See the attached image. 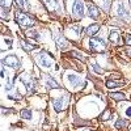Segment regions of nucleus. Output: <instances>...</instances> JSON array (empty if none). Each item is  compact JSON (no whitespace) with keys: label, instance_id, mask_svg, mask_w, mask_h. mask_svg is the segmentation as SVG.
Segmentation results:
<instances>
[{"label":"nucleus","instance_id":"obj_1","mask_svg":"<svg viewBox=\"0 0 131 131\" xmlns=\"http://www.w3.org/2000/svg\"><path fill=\"white\" fill-rule=\"evenodd\" d=\"M36 62L43 68H50L54 64V58L50 57V54H47L46 51H39L36 55Z\"/></svg>","mask_w":131,"mask_h":131},{"label":"nucleus","instance_id":"obj_2","mask_svg":"<svg viewBox=\"0 0 131 131\" xmlns=\"http://www.w3.org/2000/svg\"><path fill=\"white\" fill-rule=\"evenodd\" d=\"M16 21H17V24L21 26V28H24V29H26V28H30V26H33L34 25V20L33 18H30L28 15H25V13H16Z\"/></svg>","mask_w":131,"mask_h":131},{"label":"nucleus","instance_id":"obj_3","mask_svg":"<svg viewBox=\"0 0 131 131\" xmlns=\"http://www.w3.org/2000/svg\"><path fill=\"white\" fill-rule=\"evenodd\" d=\"M89 47L94 52H102L105 51V42L101 38H92L89 41Z\"/></svg>","mask_w":131,"mask_h":131},{"label":"nucleus","instance_id":"obj_4","mask_svg":"<svg viewBox=\"0 0 131 131\" xmlns=\"http://www.w3.org/2000/svg\"><path fill=\"white\" fill-rule=\"evenodd\" d=\"M54 107H55V110L57 112H60V110H63V109L67 106V104H68V97L67 96H60V97H58V98H54Z\"/></svg>","mask_w":131,"mask_h":131},{"label":"nucleus","instance_id":"obj_5","mask_svg":"<svg viewBox=\"0 0 131 131\" xmlns=\"http://www.w3.org/2000/svg\"><path fill=\"white\" fill-rule=\"evenodd\" d=\"M21 81L25 84L26 89H28V93H33V91H34V86H36V84H34V79H33L30 75L24 73L23 76H21Z\"/></svg>","mask_w":131,"mask_h":131},{"label":"nucleus","instance_id":"obj_6","mask_svg":"<svg viewBox=\"0 0 131 131\" xmlns=\"http://www.w3.org/2000/svg\"><path fill=\"white\" fill-rule=\"evenodd\" d=\"M45 5L50 12H60L62 5H60V0H45Z\"/></svg>","mask_w":131,"mask_h":131},{"label":"nucleus","instance_id":"obj_7","mask_svg":"<svg viewBox=\"0 0 131 131\" xmlns=\"http://www.w3.org/2000/svg\"><path fill=\"white\" fill-rule=\"evenodd\" d=\"M3 64L8 66V67H12V68H18L20 67V60L16 55H8L7 58L3 59Z\"/></svg>","mask_w":131,"mask_h":131},{"label":"nucleus","instance_id":"obj_8","mask_svg":"<svg viewBox=\"0 0 131 131\" xmlns=\"http://www.w3.org/2000/svg\"><path fill=\"white\" fill-rule=\"evenodd\" d=\"M72 10H73V15H75L76 17L80 18V17L84 16V5H83V2H81V0H75Z\"/></svg>","mask_w":131,"mask_h":131},{"label":"nucleus","instance_id":"obj_9","mask_svg":"<svg viewBox=\"0 0 131 131\" xmlns=\"http://www.w3.org/2000/svg\"><path fill=\"white\" fill-rule=\"evenodd\" d=\"M115 13H117L118 17H121V18H127V17H128V12L125 9V7H123L122 3H118V4H117V7H115Z\"/></svg>","mask_w":131,"mask_h":131},{"label":"nucleus","instance_id":"obj_10","mask_svg":"<svg viewBox=\"0 0 131 131\" xmlns=\"http://www.w3.org/2000/svg\"><path fill=\"white\" fill-rule=\"evenodd\" d=\"M67 80H68V83H70L72 86H79V85L81 84V79H80V76L73 75V73H71V75H68V76H67Z\"/></svg>","mask_w":131,"mask_h":131},{"label":"nucleus","instance_id":"obj_11","mask_svg":"<svg viewBox=\"0 0 131 131\" xmlns=\"http://www.w3.org/2000/svg\"><path fill=\"white\" fill-rule=\"evenodd\" d=\"M15 4H16V7H17L18 9L24 10V12H28L29 8H30L28 0H15Z\"/></svg>","mask_w":131,"mask_h":131},{"label":"nucleus","instance_id":"obj_12","mask_svg":"<svg viewBox=\"0 0 131 131\" xmlns=\"http://www.w3.org/2000/svg\"><path fill=\"white\" fill-rule=\"evenodd\" d=\"M45 85L47 86V88H52V89H55V88H59V84L54 80L52 78H50V76L45 75Z\"/></svg>","mask_w":131,"mask_h":131},{"label":"nucleus","instance_id":"obj_13","mask_svg":"<svg viewBox=\"0 0 131 131\" xmlns=\"http://www.w3.org/2000/svg\"><path fill=\"white\" fill-rule=\"evenodd\" d=\"M86 8H88V15L91 16V17H93V18H97L98 17V9H97V7L94 5V4H92V3H88V5H86Z\"/></svg>","mask_w":131,"mask_h":131},{"label":"nucleus","instance_id":"obj_14","mask_svg":"<svg viewBox=\"0 0 131 131\" xmlns=\"http://www.w3.org/2000/svg\"><path fill=\"white\" fill-rule=\"evenodd\" d=\"M55 41H57V45L59 46V49H62V50H64V49H67L68 47V42L66 41L62 36H59V34H55Z\"/></svg>","mask_w":131,"mask_h":131},{"label":"nucleus","instance_id":"obj_15","mask_svg":"<svg viewBox=\"0 0 131 131\" xmlns=\"http://www.w3.org/2000/svg\"><path fill=\"white\" fill-rule=\"evenodd\" d=\"M98 30H100V25H98V24H93V25H91V26L86 28V34L91 36V37H93Z\"/></svg>","mask_w":131,"mask_h":131},{"label":"nucleus","instance_id":"obj_16","mask_svg":"<svg viewBox=\"0 0 131 131\" xmlns=\"http://www.w3.org/2000/svg\"><path fill=\"white\" fill-rule=\"evenodd\" d=\"M109 39H110L113 43H117L119 41V31L117 29L110 30V34H109Z\"/></svg>","mask_w":131,"mask_h":131},{"label":"nucleus","instance_id":"obj_17","mask_svg":"<svg viewBox=\"0 0 131 131\" xmlns=\"http://www.w3.org/2000/svg\"><path fill=\"white\" fill-rule=\"evenodd\" d=\"M21 47H23L25 51H33L34 49H37L36 45H30V43H28L25 41H21Z\"/></svg>","mask_w":131,"mask_h":131},{"label":"nucleus","instance_id":"obj_18","mask_svg":"<svg viewBox=\"0 0 131 131\" xmlns=\"http://www.w3.org/2000/svg\"><path fill=\"white\" fill-rule=\"evenodd\" d=\"M123 84L122 83H117V81H112V80H109L106 81V86L109 89H114V88H119V86H122Z\"/></svg>","mask_w":131,"mask_h":131},{"label":"nucleus","instance_id":"obj_19","mask_svg":"<svg viewBox=\"0 0 131 131\" xmlns=\"http://www.w3.org/2000/svg\"><path fill=\"white\" fill-rule=\"evenodd\" d=\"M127 127V122L125 121V119H118V121L115 122V128L118 130H123Z\"/></svg>","mask_w":131,"mask_h":131},{"label":"nucleus","instance_id":"obj_20","mask_svg":"<svg viewBox=\"0 0 131 131\" xmlns=\"http://www.w3.org/2000/svg\"><path fill=\"white\" fill-rule=\"evenodd\" d=\"M10 3H12V0H0V4H2V8H3V12H4V10H9Z\"/></svg>","mask_w":131,"mask_h":131},{"label":"nucleus","instance_id":"obj_21","mask_svg":"<svg viewBox=\"0 0 131 131\" xmlns=\"http://www.w3.org/2000/svg\"><path fill=\"white\" fill-rule=\"evenodd\" d=\"M20 114H21V118H24V119H30L31 118V112L29 110V109H23Z\"/></svg>","mask_w":131,"mask_h":131},{"label":"nucleus","instance_id":"obj_22","mask_svg":"<svg viewBox=\"0 0 131 131\" xmlns=\"http://www.w3.org/2000/svg\"><path fill=\"white\" fill-rule=\"evenodd\" d=\"M110 97L115 101H121V100H125V94L123 93H110Z\"/></svg>","mask_w":131,"mask_h":131},{"label":"nucleus","instance_id":"obj_23","mask_svg":"<svg viewBox=\"0 0 131 131\" xmlns=\"http://www.w3.org/2000/svg\"><path fill=\"white\" fill-rule=\"evenodd\" d=\"M70 55H72L73 58H76V59H79V60H83V62H85L86 59H85V57H83L80 52H78V51H71L70 52Z\"/></svg>","mask_w":131,"mask_h":131},{"label":"nucleus","instance_id":"obj_24","mask_svg":"<svg viewBox=\"0 0 131 131\" xmlns=\"http://www.w3.org/2000/svg\"><path fill=\"white\" fill-rule=\"evenodd\" d=\"M110 115H112V112L109 110V109H106V110L101 114V117H100V118H101V121H107V119L110 118Z\"/></svg>","mask_w":131,"mask_h":131},{"label":"nucleus","instance_id":"obj_25","mask_svg":"<svg viewBox=\"0 0 131 131\" xmlns=\"http://www.w3.org/2000/svg\"><path fill=\"white\" fill-rule=\"evenodd\" d=\"M26 36L30 37V38H34V39H38V38H39L38 33H37L36 30H28V31H26Z\"/></svg>","mask_w":131,"mask_h":131},{"label":"nucleus","instance_id":"obj_26","mask_svg":"<svg viewBox=\"0 0 131 131\" xmlns=\"http://www.w3.org/2000/svg\"><path fill=\"white\" fill-rule=\"evenodd\" d=\"M92 68H93L97 73H104V70H102L101 67H98V64H96V63H94V64H92Z\"/></svg>","mask_w":131,"mask_h":131},{"label":"nucleus","instance_id":"obj_27","mask_svg":"<svg viewBox=\"0 0 131 131\" xmlns=\"http://www.w3.org/2000/svg\"><path fill=\"white\" fill-rule=\"evenodd\" d=\"M8 97H9V98H13V100H20L21 94H20V93H15V94H9Z\"/></svg>","mask_w":131,"mask_h":131},{"label":"nucleus","instance_id":"obj_28","mask_svg":"<svg viewBox=\"0 0 131 131\" xmlns=\"http://www.w3.org/2000/svg\"><path fill=\"white\" fill-rule=\"evenodd\" d=\"M125 114H126L128 118H131V106H127V107L125 109Z\"/></svg>","mask_w":131,"mask_h":131},{"label":"nucleus","instance_id":"obj_29","mask_svg":"<svg viewBox=\"0 0 131 131\" xmlns=\"http://www.w3.org/2000/svg\"><path fill=\"white\" fill-rule=\"evenodd\" d=\"M125 42H126V45L131 46V34H127L126 38H125Z\"/></svg>","mask_w":131,"mask_h":131},{"label":"nucleus","instance_id":"obj_30","mask_svg":"<svg viewBox=\"0 0 131 131\" xmlns=\"http://www.w3.org/2000/svg\"><path fill=\"white\" fill-rule=\"evenodd\" d=\"M125 52H126L127 55H128V57L131 58V49H126V50H125Z\"/></svg>","mask_w":131,"mask_h":131},{"label":"nucleus","instance_id":"obj_31","mask_svg":"<svg viewBox=\"0 0 131 131\" xmlns=\"http://www.w3.org/2000/svg\"><path fill=\"white\" fill-rule=\"evenodd\" d=\"M2 78H5V73H4V68L2 67Z\"/></svg>","mask_w":131,"mask_h":131},{"label":"nucleus","instance_id":"obj_32","mask_svg":"<svg viewBox=\"0 0 131 131\" xmlns=\"http://www.w3.org/2000/svg\"><path fill=\"white\" fill-rule=\"evenodd\" d=\"M85 131H89V130H85Z\"/></svg>","mask_w":131,"mask_h":131}]
</instances>
